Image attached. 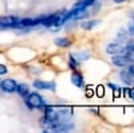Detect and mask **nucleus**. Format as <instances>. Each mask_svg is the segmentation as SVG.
<instances>
[{
  "label": "nucleus",
  "instance_id": "nucleus-1",
  "mask_svg": "<svg viewBox=\"0 0 134 133\" xmlns=\"http://www.w3.org/2000/svg\"><path fill=\"white\" fill-rule=\"evenodd\" d=\"M26 105L30 108V109H43L44 106V101H43V97L38 93H31V94H27V98H26Z\"/></svg>",
  "mask_w": 134,
  "mask_h": 133
},
{
  "label": "nucleus",
  "instance_id": "nucleus-2",
  "mask_svg": "<svg viewBox=\"0 0 134 133\" xmlns=\"http://www.w3.org/2000/svg\"><path fill=\"white\" fill-rule=\"evenodd\" d=\"M111 62H113L115 66H118V67H124V66H127L130 63L129 58L124 52L122 54H114L113 57H111Z\"/></svg>",
  "mask_w": 134,
  "mask_h": 133
},
{
  "label": "nucleus",
  "instance_id": "nucleus-3",
  "mask_svg": "<svg viewBox=\"0 0 134 133\" xmlns=\"http://www.w3.org/2000/svg\"><path fill=\"white\" fill-rule=\"evenodd\" d=\"M0 87H2V90L5 92V93H14V92H16L18 83H16L14 79L7 78V79L2 81V83H0Z\"/></svg>",
  "mask_w": 134,
  "mask_h": 133
},
{
  "label": "nucleus",
  "instance_id": "nucleus-4",
  "mask_svg": "<svg viewBox=\"0 0 134 133\" xmlns=\"http://www.w3.org/2000/svg\"><path fill=\"white\" fill-rule=\"evenodd\" d=\"M125 51V46L122 43H110L109 46L106 47V52L107 54H111V55H114V54H122Z\"/></svg>",
  "mask_w": 134,
  "mask_h": 133
},
{
  "label": "nucleus",
  "instance_id": "nucleus-5",
  "mask_svg": "<svg viewBox=\"0 0 134 133\" xmlns=\"http://www.w3.org/2000/svg\"><path fill=\"white\" fill-rule=\"evenodd\" d=\"M34 87L40 89V90H55V83L54 82H46V81H34Z\"/></svg>",
  "mask_w": 134,
  "mask_h": 133
},
{
  "label": "nucleus",
  "instance_id": "nucleus-6",
  "mask_svg": "<svg viewBox=\"0 0 134 133\" xmlns=\"http://www.w3.org/2000/svg\"><path fill=\"white\" fill-rule=\"evenodd\" d=\"M71 82H72V85H74V86L79 87V89L85 86L83 77H82V74H81V73H78V71H74V73L71 74Z\"/></svg>",
  "mask_w": 134,
  "mask_h": 133
},
{
  "label": "nucleus",
  "instance_id": "nucleus-7",
  "mask_svg": "<svg viewBox=\"0 0 134 133\" xmlns=\"http://www.w3.org/2000/svg\"><path fill=\"white\" fill-rule=\"evenodd\" d=\"M71 57H74L78 62H82V61H86V59L90 58V54L87 51H78V52H72Z\"/></svg>",
  "mask_w": 134,
  "mask_h": 133
},
{
  "label": "nucleus",
  "instance_id": "nucleus-8",
  "mask_svg": "<svg viewBox=\"0 0 134 133\" xmlns=\"http://www.w3.org/2000/svg\"><path fill=\"white\" fill-rule=\"evenodd\" d=\"M119 75H121L122 81H124L125 83H127V85H130V83H133V82H134V75H133V74H130L127 70L121 71V73H119Z\"/></svg>",
  "mask_w": 134,
  "mask_h": 133
},
{
  "label": "nucleus",
  "instance_id": "nucleus-9",
  "mask_svg": "<svg viewBox=\"0 0 134 133\" xmlns=\"http://www.w3.org/2000/svg\"><path fill=\"white\" fill-rule=\"evenodd\" d=\"M16 92H18V93H19L21 97L27 95V94H28V92H30L28 85H26V83H20V85H18V87H16Z\"/></svg>",
  "mask_w": 134,
  "mask_h": 133
},
{
  "label": "nucleus",
  "instance_id": "nucleus-10",
  "mask_svg": "<svg viewBox=\"0 0 134 133\" xmlns=\"http://www.w3.org/2000/svg\"><path fill=\"white\" fill-rule=\"evenodd\" d=\"M97 24H99L98 20H87V22H83V23L81 24V27H82L83 30H91V28H94Z\"/></svg>",
  "mask_w": 134,
  "mask_h": 133
},
{
  "label": "nucleus",
  "instance_id": "nucleus-11",
  "mask_svg": "<svg viewBox=\"0 0 134 133\" xmlns=\"http://www.w3.org/2000/svg\"><path fill=\"white\" fill-rule=\"evenodd\" d=\"M55 44L59 46V47H69L71 44V42L67 38H57V39H55Z\"/></svg>",
  "mask_w": 134,
  "mask_h": 133
},
{
  "label": "nucleus",
  "instance_id": "nucleus-12",
  "mask_svg": "<svg viewBox=\"0 0 134 133\" xmlns=\"http://www.w3.org/2000/svg\"><path fill=\"white\" fill-rule=\"evenodd\" d=\"M8 73V69H7V66L5 65H0V75H4Z\"/></svg>",
  "mask_w": 134,
  "mask_h": 133
},
{
  "label": "nucleus",
  "instance_id": "nucleus-13",
  "mask_svg": "<svg viewBox=\"0 0 134 133\" xmlns=\"http://www.w3.org/2000/svg\"><path fill=\"white\" fill-rule=\"evenodd\" d=\"M127 71H129L130 74H133V75H134V62L129 63V67H127Z\"/></svg>",
  "mask_w": 134,
  "mask_h": 133
},
{
  "label": "nucleus",
  "instance_id": "nucleus-14",
  "mask_svg": "<svg viewBox=\"0 0 134 133\" xmlns=\"http://www.w3.org/2000/svg\"><path fill=\"white\" fill-rule=\"evenodd\" d=\"M97 94H98L99 97L103 95V87H102V86H98V87H97Z\"/></svg>",
  "mask_w": 134,
  "mask_h": 133
},
{
  "label": "nucleus",
  "instance_id": "nucleus-15",
  "mask_svg": "<svg viewBox=\"0 0 134 133\" xmlns=\"http://www.w3.org/2000/svg\"><path fill=\"white\" fill-rule=\"evenodd\" d=\"M127 95L131 99H134V89H127Z\"/></svg>",
  "mask_w": 134,
  "mask_h": 133
},
{
  "label": "nucleus",
  "instance_id": "nucleus-16",
  "mask_svg": "<svg viewBox=\"0 0 134 133\" xmlns=\"http://www.w3.org/2000/svg\"><path fill=\"white\" fill-rule=\"evenodd\" d=\"M129 30H130V32H131V34L134 35V22L129 24Z\"/></svg>",
  "mask_w": 134,
  "mask_h": 133
},
{
  "label": "nucleus",
  "instance_id": "nucleus-17",
  "mask_svg": "<svg viewBox=\"0 0 134 133\" xmlns=\"http://www.w3.org/2000/svg\"><path fill=\"white\" fill-rule=\"evenodd\" d=\"M86 95L87 97H91L93 95V90H91V89H87V90H86Z\"/></svg>",
  "mask_w": 134,
  "mask_h": 133
},
{
  "label": "nucleus",
  "instance_id": "nucleus-18",
  "mask_svg": "<svg viewBox=\"0 0 134 133\" xmlns=\"http://www.w3.org/2000/svg\"><path fill=\"white\" fill-rule=\"evenodd\" d=\"M124 2H126V0H114L115 4H121V3H124Z\"/></svg>",
  "mask_w": 134,
  "mask_h": 133
}]
</instances>
